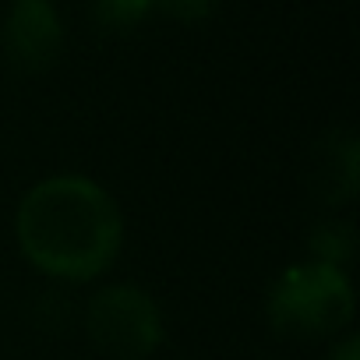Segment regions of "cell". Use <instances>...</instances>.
<instances>
[{"label": "cell", "instance_id": "5b68a950", "mask_svg": "<svg viewBox=\"0 0 360 360\" xmlns=\"http://www.w3.org/2000/svg\"><path fill=\"white\" fill-rule=\"evenodd\" d=\"M360 180V148L349 131H332L311 152V191L321 205H346Z\"/></svg>", "mask_w": 360, "mask_h": 360}, {"label": "cell", "instance_id": "52a82bcc", "mask_svg": "<svg viewBox=\"0 0 360 360\" xmlns=\"http://www.w3.org/2000/svg\"><path fill=\"white\" fill-rule=\"evenodd\" d=\"M152 11V0H96V18L103 29H131Z\"/></svg>", "mask_w": 360, "mask_h": 360}, {"label": "cell", "instance_id": "3957f363", "mask_svg": "<svg viewBox=\"0 0 360 360\" xmlns=\"http://www.w3.org/2000/svg\"><path fill=\"white\" fill-rule=\"evenodd\" d=\"M85 328L92 346L113 360H145L162 342V314L155 300L131 283L99 290L89 304Z\"/></svg>", "mask_w": 360, "mask_h": 360}, {"label": "cell", "instance_id": "277c9868", "mask_svg": "<svg viewBox=\"0 0 360 360\" xmlns=\"http://www.w3.org/2000/svg\"><path fill=\"white\" fill-rule=\"evenodd\" d=\"M4 50L18 71H46L64 50V29L46 0H18L8 25Z\"/></svg>", "mask_w": 360, "mask_h": 360}, {"label": "cell", "instance_id": "ba28073f", "mask_svg": "<svg viewBox=\"0 0 360 360\" xmlns=\"http://www.w3.org/2000/svg\"><path fill=\"white\" fill-rule=\"evenodd\" d=\"M152 8H162L166 15H173L180 22H202L212 15L216 0H152Z\"/></svg>", "mask_w": 360, "mask_h": 360}, {"label": "cell", "instance_id": "7a4b0ae2", "mask_svg": "<svg viewBox=\"0 0 360 360\" xmlns=\"http://www.w3.org/2000/svg\"><path fill=\"white\" fill-rule=\"evenodd\" d=\"M353 318V286L342 269L307 262L290 265L269 297V321L290 339L335 335Z\"/></svg>", "mask_w": 360, "mask_h": 360}, {"label": "cell", "instance_id": "9c48e42d", "mask_svg": "<svg viewBox=\"0 0 360 360\" xmlns=\"http://www.w3.org/2000/svg\"><path fill=\"white\" fill-rule=\"evenodd\" d=\"M332 360H360V349H356V339H342L335 349H332Z\"/></svg>", "mask_w": 360, "mask_h": 360}, {"label": "cell", "instance_id": "8992f818", "mask_svg": "<svg viewBox=\"0 0 360 360\" xmlns=\"http://www.w3.org/2000/svg\"><path fill=\"white\" fill-rule=\"evenodd\" d=\"M311 248L321 265L342 269L353 255V226L349 223H321L311 237Z\"/></svg>", "mask_w": 360, "mask_h": 360}, {"label": "cell", "instance_id": "6da1fadb", "mask_svg": "<svg viewBox=\"0 0 360 360\" xmlns=\"http://www.w3.org/2000/svg\"><path fill=\"white\" fill-rule=\"evenodd\" d=\"M22 255L46 276L68 283H89L103 276L120 244L124 219L117 202L89 176L60 173L22 198L15 216Z\"/></svg>", "mask_w": 360, "mask_h": 360}]
</instances>
